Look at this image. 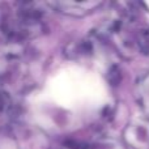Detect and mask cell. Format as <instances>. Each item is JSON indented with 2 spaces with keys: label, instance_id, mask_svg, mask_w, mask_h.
I'll return each mask as SVG.
<instances>
[{
  "label": "cell",
  "instance_id": "cell-1",
  "mask_svg": "<svg viewBox=\"0 0 149 149\" xmlns=\"http://www.w3.org/2000/svg\"><path fill=\"white\" fill-rule=\"evenodd\" d=\"M45 9L38 3H17L8 12L0 29V38L9 46H20L45 31Z\"/></svg>",
  "mask_w": 149,
  "mask_h": 149
},
{
  "label": "cell",
  "instance_id": "cell-2",
  "mask_svg": "<svg viewBox=\"0 0 149 149\" xmlns=\"http://www.w3.org/2000/svg\"><path fill=\"white\" fill-rule=\"evenodd\" d=\"M123 140L132 149H149V119L136 116L123 131Z\"/></svg>",
  "mask_w": 149,
  "mask_h": 149
},
{
  "label": "cell",
  "instance_id": "cell-3",
  "mask_svg": "<svg viewBox=\"0 0 149 149\" xmlns=\"http://www.w3.org/2000/svg\"><path fill=\"white\" fill-rule=\"evenodd\" d=\"M102 5L101 1H95V0H58V1H50L47 3V7L52 8V9L58 10V12L63 13L67 16H72V17H84V16L93 13L95 9Z\"/></svg>",
  "mask_w": 149,
  "mask_h": 149
},
{
  "label": "cell",
  "instance_id": "cell-4",
  "mask_svg": "<svg viewBox=\"0 0 149 149\" xmlns=\"http://www.w3.org/2000/svg\"><path fill=\"white\" fill-rule=\"evenodd\" d=\"M95 47H97V43H95L94 38H84L77 42L68 43L67 49H65V54L71 59H77V60L89 59V58L94 56Z\"/></svg>",
  "mask_w": 149,
  "mask_h": 149
},
{
  "label": "cell",
  "instance_id": "cell-5",
  "mask_svg": "<svg viewBox=\"0 0 149 149\" xmlns=\"http://www.w3.org/2000/svg\"><path fill=\"white\" fill-rule=\"evenodd\" d=\"M135 97L145 114L149 115V72L143 74L135 85Z\"/></svg>",
  "mask_w": 149,
  "mask_h": 149
},
{
  "label": "cell",
  "instance_id": "cell-6",
  "mask_svg": "<svg viewBox=\"0 0 149 149\" xmlns=\"http://www.w3.org/2000/svg\"><path fill=\"white\" fill-rule=\"evenodd\" d=\"M0 149H21L17 136L12 130H0Z\"/></svg>",
  "mask_w": 149,
  "mask_h": 149
},
{
  "label": "cell",
  "instance_id": "cell-7",
  "mask_svg": "<svg viewBox=\"0 0 149 149\" xmlns=\"http://www.w3.org/2000/svg\"><path fill=\"white\" fill-rule=\"evenodd\" d=\"M84 149H126L120 141L113 137H101L84 147Z\"/></svg>",
  "mask_w": 149,
  "mask_h": 149
},
{
  "label": "cell",
  "instance_id": "cell-8",
  "mask_svg": "<svg viewBox=\"0 0 149 149\" xmlns=\"http://www.w3.org/2000/svg\"><path fill=\"white\" fill-rule=\"evenodd\" d=\"M13 109V101L9 93L0 89V116L9 114Z\"/></svg>",
  "mask_w": 149,
  "mask_h": 149
},
{
  "label": "cell",
  "instance_id": "cell-9",
  "mask_svg": "<svg viewBox=\"0 0 149 149\" xmlns=\"http://www.w3.org/2000/svg\"><path fill=\"white\" fill-rule=\"evenodd\" d=\"M7 10L3 8V5L0 4V29H1V26H3V24H4V21H5V17H7Z\"/></svg>",
  "mask_w": 149,
  "mask_h": 149
}]
</instances>
